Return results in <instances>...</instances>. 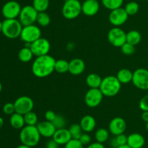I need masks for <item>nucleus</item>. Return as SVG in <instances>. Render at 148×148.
<instances>
[{
	"label": "nucleus",
	"instance_id": "23",
	"mask_svg": "<svg viewBox=\"0 0 148 148\" xmlns=\"http://www.w3.org/2000/svg\"><path fill=\"white\" fill-rule=\"evenodd\" d=\"M10 122L11 126L15 129H22L25 125L23 115L14 113L10 115Z\"/></svg>",
	"mask_w": 148,
	"mask_h": 148
},
{
	"label": "nucleus",
	"instance_id": "47",
	"mask_svg": "<svg viewBox=\"0 0 148 148\" xmlns=\"http://www.w3.org/2000/svg\"><path fill=\"white\" fill-rule=\"evenodd\" d=\"M3 125H4V119L0 116V129L3 127Z\"/></svg>",
	"mask_w": 148,
	"mask_h": 148
},
{
	"label": "nucleus",
	"instance_id": "15",
	"mask_svg": "<svg viewBox=\"0 0 148 148\" xmlns=\"http://www.w3.org/2000/svg\"><path fill=\"white\" fill-rule=\"evenodd\" d=\"M127 129V122L121 117H116L110 121L108 131L114 136L124 133Z\"/></svg>",
	"mask_w": 148,
	"mask_h": 148
},
{
	"label": "nucleus",
	"instance_id": "38",
	"mask_svg": "<svg viewBox=\"0 0 148 148\" xmlns=\"http://www.w3.org/2000/svg\"><path fill=\"white\" fill-rule=\"evenodd\" d=\"M84 145L79 139H72L64 145V148H84Z\"/></svg>",
	"mask_w": 148,
	"mask_h": 148
},
{
	"label": "nucleus",
	"instance_id": "6",
	"mask_svg": "<svg viewBox=\"0 0 148 148\" xmlns=\"http://www.w3.org/2000/svg\"><path fill=\"white\" fill-rule=\"evenodd\" d=\"M38 12L33 7V5H26L22 7L19 15V21L23 26L33 25L36 22Z\"/></svg>",
	"mask_w": 148,
	"mask_h": 148
},
{
	"label": "nucleus",
	"instance_id": "28",
	"mask_svg": "<svg viewBox=\"0 0 148 148\" xmlns=\"http://www.w3.org/2000/svg\"><path fill=\"white\" fill-rule=\"evenodd\" d=\"M101 2L106 8L112 11L121 7L124 0H101Z\"/></svg>",
	"mask_w": 148,
	"mask_h": 148
},
{
	"label": "nucleus",
	"instance_id": "18",
	"mask_svg": "<svg viewBox=\"0 0 148 148\" xmlns=\"http://www.w3.org/2000/svg\"><path fill=\"white\" fill-rule=\"evenodd\" d=\"M85 63L80 58H74L69 62V72L73 75H79L84 72Z\"/></svg>",
	"mask_w": 148,
	"mask_h": 148
},
{
	"label": "nucleus",
	"instance_id": "52",
	"mask_svg": "<svg viewBox=\"0 0 148 148\" xmlns=\"http://www.w3.org/2000/svg\"><path fill=\"white\" fill-rule=\"evenodd\" d=\"M64 1H68V0H64Z\"/></svg>",
	"mask_w": 148,
	"mask_h": 148
},
{
	"label": "nucleus",
	"instance_id": "26",
	"mask_svg": "<svg viewBox=\"0 0 148 148\" xmlns=\"http://www.w3.org/2000/svg\"><path fill=\"white\" fill-rule=\"evenodd\" d=\"M34 57L33 52L30 49V48L23 47L19 51L18 53V58L21 62H28L33 59Z\"/></svg>",
	"mask_w": 148,
	"mask_h": 148
},
{
	"label": "nucleus",
	"instance_id": "11",
	"mask_svg": "<svg viewBox=\"0 0 148 148\" xmlns=\"http://www.w3.org/2000/svg\"><path fill=\"white\" fill-rule=\"evenodd\" d=\"M51 49V44L49 40L45 38L40 37L31 44L30 49L35 57H40L49 55Z\"/></svg>",
	"mask_w": 148,
	"mask_h": 148
},
{
	"label": "nucleus",
	"instance_id": "51",
	"mask_svg": "<svg viewBox=\"0 0 148 148\" xmlns=\"http://www.w3.org/2000/svg\"><path fill=\"white\" fill-rule=\"evenodd\" d=\"M146 129H147V131H148V122L146 123Z\"/></svg>",
	"mask_w": 148,
	"mask_h": 148
},
{
	"label": "nucleus",
	"instance_id": "10",
	"mask_svg": "<svg viewBox=\"0 0 148 148\" xmlns=\"http://www.w3.org/2000/svg\"><path fill=\"white\" fill-rule=\"evenodd\" d=\"M15 107V113L23 115L32 111L34 107V102L33 99L27 96H21L18 97L14 102Z\"/></svg>",
	"mask_w": 148,
	"mask_h": 148
},
{
	"label": "nucleus",
	"instance_id": "12",
	"mask_svg": "<svg viewBox=\"0 0 148 148\" xmlns=\"http://www.w3.org/2000/svg\"><path fill=\"white\" fill-rule=\"evenodd\" d=\"M103 97L100 89H90L85 94V102L88 107L94 108L101 104Z\"/></svg>",
	"mask_w": 148,
	"mask_h": 148
},
{
	"label": "nucleus",
	"instance_id": "36",
	"mask_svg": "<svg viewBox=\"0 0 148 148\" xmlns=\"http://www.w3.org/2000/svg\"><path fill=\"white\" fill-rule=\"evenodd\" d=\"M52 123L54 125L56 129H62V128H64L65 125H66V120L61 115H56L54 120L52 121Z\"/></svg>",
	"mask_w": 148,
	"mask_h": 148
},
{
	"label": "nucleus",
	"instance_id": "4",
	"mask_svg": "<svg viewBox=\"0 0 148 148\" xmlns=\"http://www.w3.org/2000/svg\"><path fill=\"white\" fill-rule=\"evenodd\" d=\"M23 28V25L17 19H5L2 22V33L8 39L20 37Z\"/></svg>",
	"mask_w": 148,
	"mask_h": 148
},
{
	"label": "nucleus",
	"instance_id": "1",
	"mask_svg": "<svg viewBox=\"0 0 148 148\" xmlns=\"http://www.w3.org/2000/svg\"><path fill=\"white\" fill-rule=\"evenodd\" d=\"M56 60L49 55L37 57L32 64V73L37 78H43L49 76L55 71Z\"/></svg>",
	"mask_w": 148,
	"mask_h": 148
},
{
	"label": "nucleus",
	"instance_id": "46",
	"mask_svg": "<svg viewBox=\"0 0 148 148\" xmlns=\"http://www.w3.org/2000/svg\"><path fill=\"white\" fill-rule=\"evenodd\" d=\"M17 148H33V147H29V146H27V145L22 144V145H19L18 147H17Z\"/></svg>",
	"mask_w": 148,
	"mask_h": 148
},
{
	"label": "nucleus",
	"instance_id": "14",
	"mask_svg": "<svg viewBox=\"0 0 148 148\" xmlns=\"http://www.w3.org/2000/svg\"><path fill=\"white\" fill-rule=\"evenodd\" d=\"M128 17L129 15L127 13L125 9L120 7L111 11L108 20L114 27H119L127 21Z\"/></svg>",
	"mask_w": 148,
	"mask_h": 148
},
{
	"label": "nucleus",
	"instance_id": "35",
	"mask_svg": "<svg viewBox=\"0 0 148 148\" xmlns=\"http://www.w3.org/2000/svg\"><path fill=\"white\" fill-rule=\"evenodd\" d=\"M124 9H125L127 14L129 15V16L134 15L138 12L140 6H139L138 3L136 2V1H130L126 4Z\"/></svg>",
	"mask_w": 148,
	"mask_h": 148
},
{
	"label": "nucleus",
	"instance_id": "42",
	"mask_svg": "<svg viewBox=\"0 0 148 148\" xmlns=\"http://www.w3.org/2000/svg\"><path fill=\"white\" fill-rule=\"evenodd\" d=\"M56 113L53 111V110H47V111L45 113V118L48 121L52 122L56 116Z\"/></svg>",
	"mask_w": 148,
	"mask_h": 148
},
{
	"label": "nucleus",
	"instance_id": "49",
	"mask_svg": "<svg viewBox=\"0 0 148 148\" xmlns=\"http://www.w3.org/2000/svg\"><path fill=\"white\" fill-rule=\"evenodd\" d=\"M0 33H2V22L0 21Z\"/></svg>",
	"mask_w": 148,
	"mask_h": 148
},
{
	"label": "nucleus",
	"instance_id": "9",
	"mask_svg": "<svg viewBox=\"0 0 148 148\" xmlns=\"http://www.w3.org/2000/svg\"><path fill=\"white\" fill-rule=\"evenodd\" d=\"M132 82L139 89L148 90V70L143 68L135 70Z\"/></svg>",
	"mask_w": 148,
	"mask_h": 148
},
{
	"label": "nucleus",
	"instance_id": "41",
	"mask_svg": "<svg viewBox=\"0 0 148 148\" xmlns=\"http://www.w3.org/2000/svg\"><path fill=\"white\" fill-rule=\"evenodd\" d=\"M139 106L143 111H148V94L140 100Z\"/></svg>",
	"mask_w": 148,
	"mask_h": 148
},
{
	"label": "nucleus",
	"instance_id": "48",
	"mask_svg": "<svg viewBox=\"0 0 148 148\" xmlns=\"http://www.w3.org/2000/svg\"><path fill=\"white\" fill-rule=\"evenodd\" d=\"M117 148H131V147H130L128 145H122V146L118 147Z\"/></svg>",
	"mask_w": 148,
	"mask_h": 148
},
{
	"label": "nucleus",
	"instance_id": "50",
	"mask_svg": "<svg viewBox=\"0 0 148 148\" xmlns=\"http://www.w3.org/2000/svg\"><path fill=\"white\" fill-rule=\"evenodd\" d=\"M1 90H2V85H1V83L0 82V93H1Z\"/></svg>",
	"mask_w": 148,
	"mask_h": 148
},
{
	"label": "nucleus",
	"instance_id": "54",
	"mask_svg": "<svg viewBox=\"0 0 148 148\" xmlns=\"http://www.w3.org/2000/svg\"><path fill=\"white\" fill-rule=\"evenodd\" d=\"M147 2H148V0H147Z\"/></svg>",
	"mask_w": 148,
	"mask_h": 148
},
{
	"label": "nucleus",
	"instance_id": "5",
	"mask_svg": "<svg viewBox=\"0 0 148 148\" xmlns=\"http://www.w3.org/2000/svg\"><path fill=\"white\" fill-rule=\"evenodd\" d=\"M62 12L64 17L67 20H73L79 17L82 13V4L79 0H68L62 6Z\"/></svg>",
	"mask_w": 148,
	"mask_h": 148
},
{
	"label": "nucleus",
	"instance_id": "2",
	"mask_svg": "<svg viewBox=\"0 0 148 148\" xmlns=\"http://www.w3.org/2000/svg\"><path fill=\"white\" fill-rule=\"evenodd\" d=\"M40 136L36 126L26 125L20 132V140L21 143L31 147L37 146L40 142Z\"/></svg>",
	"mask_w": 148,
	"mask_h": 148
},
{
	"label": "nucleus",
	"instance_id": "33",
	"mask_svg": "<svg viewBox=\"0 0 148 148\" xmlns=\"http://www.w3.org/2000/svg\"><path fill=\"white\" fill-rule=\"evenodd\" d=\"M24 119H25V123L27 126H37L38 120V115L36 113L32 111L28 112L26 114H25L24 115Z\"/></svg>",
	"mask_w": 148,
	"mask_h": 148
},
{
	"label": "nucleus",
	"instance_id": "3",
	"mask_svg": "<svg viewBox=\"0 0 148 148\" xmlns=\"http://www.w3.org/2000/svg\"><path fill=\"white\" fill-rule=\"evenodd\" d=\"M121 84L119 82L116 76L108 75L103 78L100 90L105 97H114L120 91Z\"/></svg>",
	"mask_w": 148,
	"mask_h": 148
},
{
	"label": "nucleus",
	"instance_id": "39",
	"mask_svg": "<svg viewBox=\"0 0 148 148\" xmlns=\"http://www.w3.org/2000/svg\"><path fill=\"white\" fill-rule=\"evenodd\" d=\"M3 112L6 115H12L13 113H15V107H14V103L7 102L3 106Z\"/></svg>",
	"mask_w": 148,
	"mask_h": 148
},
{
	"label": "nucleus",
	"instance_id": "8",
	"mask_svg": "<svg viewBox=\"0 0 148 148\" xmlns=\"http://www.w3.org/2000/svg\"><path fill=\"white\" fill-rule=\"evenodd\" d=\"M108 40L115 47H121L127 42V33L119 27H114L108 31Z\"/></svg>",
	"mask_w": 148,
	"mask_h": 148
},
{
	"label": "nucleus",
	"instance_id": "24",
	"mask_svg": "<svg viewBox=\"0 0 148 148\" xmlns=\"http://www.w3.org/2000/svg\"><path fill=\"white\" fill-rule=\"evenodd\" d=\"M103 78L98 74L90 73L86 77V84L90 89H99Z\"/></svg>",
	"mask_w": 148,
	"mask_h": 148
},
{
	"label": "nucleus",
	"instance_id": "34",
	"mask_svg": "<svg viewBox=\"0 0 148 148\" xmlns=\"http://www.w3.org/2000/svg\"><path fill=\"white\" fill-rule=\"evenodd\" d=\"M69 131L72 139H79L82 134V129L79 123H73L69 128Z\"/></svg>",
	"mask_w": 148,
	"mask_h": 148
},
{
	"label": "nucleus",
	"instance_id": "13",
	"mask_svg": "<svg viewBox=\"0 0 148 148\" xmlns=\"http://www.w3.org/2000/svg\"><path fill=\"white\" fill-rule=\"evenodd\" d=\"M22 7L16 1H9L2 7L1 12L5 19H17L20 15Z\"/></svg>",
	"mask_w": 148,
	"mask_h": 148
},
{
	"label": "nucleus",
	"instance_id": "37",
	"mask_svg": "<svg viewBox=\"0 0 148 148\" xmlns=\"http://www.w3.org/2000/svg\"><path fill=\"white\" fill-rule=\"evenodd\" d=\"M121 52L125 55H131L135 52V46L130 44L126 42L124 45L121 47Z\"/></svg>",
	"mask_w": 148,
	"mask_h": 148
},
{
	"label": "nucleus",
	"instance_id": "30",
	"mask_svg": "<svg viewBox=\"0 0 148 148\" xmlns=\"http://www.w3.org/2000/svg\"><path fill=\"white\" fill-rule=\"evenodd\" d=\"M36 22L41 27H46L50 24L51 17L46 12H41L38 14Z\"/></svg>",
	"mask_w": 148,
	"mask_h": 148
},
{
	"label": "nucleus",
	"instance_id": "27",
	"mask_svg": "<svg viewBox=\"0 0 148 148\" xmlns=\"http://www.w3.org/2000/svg\"><path fill=\"white\" fill-rule=\"evenodd\" d=\"M95 139L96 142L103 144L109 139V131L104 128H100L95 131Z\"/></svg>",
	"mask_w": 148,
	"mask_h": 148
},
{
	"label": "nucleus",
	"instance_id": "29",
	"mask_svg": "<svg viewBox=\"0 0 148 148\" xmlns=\"http://www.w3.org/2000/svg\"><path fill=\"white\" fill-rule=\"evenodd\" d=\"M55 71L59 73H65L69 71V62L66 59H60L56 60Z\"/></svg>",
	"mask_w": 148,
	"mask_h": 148
},
{
	"label": "nucleus",
	"instance_id": "22",
	"mask_svg": "<svg viewBox=\"0 0 148 148\" xmlns=\"http://www.w3.org/2000/svg\"><path fill=\"white\" fill-rule=\"evenodd\" d=\"M116 78L121 84H129L132 81L133 72L127 68H122L117 73Z\"/></svg>",
	"mask_w": 148,
	"mask_h": 148
},
{
	"label": "nucleus",
	"instance_id": "20",
	"mask_svg": "<svg viewBox=\"0 0 148 148\" xmlns=\"http://www.w3.org/2000/svg\"><path fill=\"white\" fill-rule=\"evenodd\" d=\"M145 144L144 136L139 133H132L127 136V144L131 148H143Z\"/></svg>",
	"mask_w": 148,
	"mask_h": 148
},
{
	"label": "nucleus",
	"instance_id": "45",
	"mask_svg": "<svg viewBox=\"0 0 148 148\" xmlns=\"http://www.w3.org/2000/svg\"><path fill=\"white\" fill-rule=\"evenodd\" d=\"M142 119L145 122L147 123L148 122V111H143L142 113Z\"/></svg>",
	"mask_w": 148,
	"mask_h": 148
},
{
	"label": "nucleus",
	"instance_id": "53",
	"mask_svg": "<svg viewBox=\"0 0 148 148\" xmlns=\"http://www.w3.org/2000/svg\"><path fill=\"white\" fill-rule=\"evenodd\" d=\"M95 1H99V0H95Z\"/></svg>",
	"mask_w": 148,
	"mask_h": 148
},
{
	"label": "nucleus",
	"instance_id": "21",
	"mask_svg": "<svg viewBox=\"0 0 148 148\" xmlns=\"http://www.w3.org/2000/svg\"><path fill=\"white\" fill-rule=\"evenodd\" d=\"M82 131L85 133H90L95 129L96 126V120L90 115H86L83 116L79 122Z\"/></svg>",
	"mask_w": 148,
	"mask_h": 148
},
{
	"label": "nucleus",
	"instance_id": "32",
	"mask_svg": "<svg viewBox=\"0 0 148 148\" xmlns=\"http://www.w3.org/2000/svg\"><path fill=\"white\" fill-rule=\"evenodd\" d=\"M32 5L38 12H46L49 7V0H33Z\"/></svg>",
	"mask_w": 148,
	"mask_h": 148
},
{
	"label": "nucleus",
	"instance_id": "31",
	"mask_svg": "<svg viewBox=\"0 0 148 148\" xmlns=\"http://www.w3.org/2000/svg\"><path fill=\"white\" fill-rule=\"evenodd\" d=\"M127 136L124 133L117 135L111 140V145L113 148H117L119 146L127 145Z\"/></svg>",
	"mask_w": 148,
	"mask_h": 148
},
{
	"label": "nucleus",
	"instance_id": "25",
	"mask_svg": "<svg viewBox=\"0 0 148 148\" xmlns=\"http://www.w3.org/2000/svg\"><path fill=\"white\" fill-rule=\"evenodd\" d=\"M141 33L138 30H132L127 33V42L133 46L138 44L141 41Z\"/></svg>",
	"mask_w": 148,
	"mask_h": 148
},
{
	"label": "nucleus",
	"instance_id": "19",
	"mask_svg": "<svg viewBox=\"0 0 148 148\" xmlns=\"http://www.w3.org/2000/svg\"><path fill=\"white\" fill-rule=\"evenodd\" d=\"M52 138L59 145H65L72 139L69 129L65 128L56 129Z\"/></svg>",
	"mask_w": 148,
	"mask_h": 148
},
{
	"label": "nucleus",
	"instance_id": "16",
	"mask_svg": "<svg viewBox=\"0 0 148 148\" xmlns=\"http://www.w3.org/2000/svg\"><path fill=\"white\" fill-rule=\"evenodd\" d=\"M36 126L40 136L45 138H52L56 131V127L52 123V122L48 121V120L40 122L38 123Z\"/></svg>",
	"mask_w": 148,
	"mask_h": 148
},
{
	"label": "nucleus",
	"instance_id": "44",
	"mask_svg": "<svg viewBox=\"0 0 148 148\" xmlns=\"http://www.w3.org/2000/svg\"><path fill=\"white\" fill-rule=\"evenodd\" d=\"M86 148H106L104 147L103 144H101L99 143L98 142H92V143L90 144L89 145L86 147Z\"/></svg>",
	"mask_w": 148,
	"mask_h": 148
},
{
	"label": "nucleus",
	"instance_id": "7",
	"mask_svg": "<svg viewBox=\"0 0 148 148\" xmlns=\"http://www.w3.org/2000/svg\"><path fill=\"white\" fill-rule=\"evenodd\" d=\"M41 37V30L38 26L36 25L23 26L20 33V39L24 43L32 44L37 39Z\"/></svg>",
	"mask_w": 148,
	"mask_h": 148
},
{
	"label": "nucleus",
	"instance_id": "17",
	"mask_svg": "<svg viewBox=\"0 0 148 148\" xmlns=\"http://www.w3.org/2000/svg\"><path fill=\"white\" fill-rule=\"evenodd\" d=\"M100 4L95 0H85L82 3V13L88 17L95 15L98 12Z\"/></svg>",
	"mask_w": 148,
	"mask_h": 148
},
{
	"label": "nucleus",
	"instance_id": "43",
	"mask_svg": "<svg viewBox=\"0 0 148 148\" xmlns=\"http://www.w3.org/2000/svg\"><path fill=\"white\" fill-rule=\"evenodd\" d=\"M59 145L53 139H50L46 144V148H59Z\"/></svg>",
	"mask_w": 148,
	"mask_h": 148
},
{
	"label": "nucleus",
	"instance_id": "40",
	"mask_svg": "<svg viewBox=\"0 0 148 148\" xmlns=\"http://www.w3.org/2000/svg\"><path fill=\"white\" fill-rule=\"evenodd\" d=\"M79 140L80 141L81 143L84 145V146H88L90 144H91V141H92V138H91L90 135L88 133H82L81 136L79 137Z\"/></svg>",
	"mask_w": 148,
	"mask_h": 148
}]
</instances>
